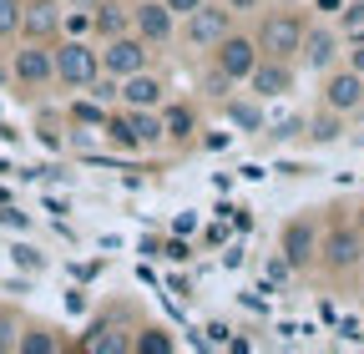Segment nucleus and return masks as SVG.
<instances>
[{"label":"nucleus","mask_w":364,"mask_h":354,"mask_svg":"<svg viewBox=\"0 0 364 354\" xmlns=\"http://www.w3.org/2000/svg\"><path fill=\"white\" fill-rule=\"evenodd\" d=\"M253 36H258V46L263 56H279V61H299V46H304V36H309V16L304 6H263L253 16Z\"/></svg>","instance_id":"f257e3e1"},{"label":"nucleus","mask_w":364,"mask_h":354,"mask_svg":"<svg viewBox=\"0 0 364 354\" xmlns=\"http://www.w3.org/2000/svg\"><path fill=\"white\" fill-rule=\"evenodd\" d=\"M51 56H56V86L71 97L102 76V41L97 36H56Z\"/></svg>","instance_id":"f03ea898"},{"label":"nucleus","mask_w":364,"mask_h":354,"mask_svg":"<svg viewBox=\"0 0 364 354\" xmlns=\"http://www.w3.org/2000/svg\"><path fill=\"white\" fill-rule=\"evenodd\" d=\"M233 26H238V11H228V0H203L198 11H188V16L177 21V46L208 56Z\"/></svg>","instance_id":"7ed1b4c3"},{"label":"nucleus","mask_w":364,"mask_h":354,"mask_svg":"<svg viewBox=\"0 0 364 354\" xmlns=\"http://www.w3.org/2000/svg\"><path fill=\"white\" fill-rule=\"evenodd\" d=\"M329 279H349L364 269V228L359 223H329L324 238H318V263Z\"/></svg>","instance_id":"20e7f679"},{"label":"nucleus","mask_w":364,"mask_h":354,"mask_svg":"<svg viewBox=\"0 0 364 354\" xmlns=\"http://www.w3.org/2000/svg\"><path fill=\"white\" fill-rule=\"evenodd\" d=\"M11 86L26 97H41L56 86V56H51V41H21L11 51Z\"/></svg>","instance_id":"39448f33"},{"label":"nucleus","mask_w":364,"mask_h":354,"mask_svg":"<svg viewBox=\"0 0 364 354\" xmlns=\"http://www.w3.org/2000/svg\"><path fill=\"white\" fill-rule=\"evenodd\" d=\"M208 61L223 71V76H233L238 86L253 76V66L263 61V46H258V36H253V26L243 31V26H233V31H228L223 41H218V46L208 51Z\"/></svg>","instance_id":"423d86ee"},{"label":"nucleus","mask_w":364,"mask_h":354,"mask_svg":"<svg viewBox=\"0 0 364 354\" xmlns=\"http://www.w3.org/2000/svg\"><path fill=\"white\" fill-rule=\"evenodd\" d=\"M318 238H324V228H318L314 213H294L289 223L279 228V253L294 263V274H304V269L318 263Z\"/></svg>","instance_id":"0eeeda50"},{"label":"nucleus","mask_w":364,"mask_h":354,"mask_svg":"<svg viewBox=\"0 0 364 354\" xmlns=\"http://www.w3.org/2000/svg\"><path fill=\"white\" fill-rule=\"evenodd\" d=\"M177 11L167 6V0H132V31L147 41L152 51H167L177 46Z\"/></svg>","instance_id":"6e6552de"},{"label":"nucleus","mask_w":364,"mask_h":354,"mask_svg":"<svg viewBox=\"0 0 364 354\" xmlns=\"http://www.w3.org/2000/svg\"><path fill=\"white\" fill-rule=\"evenodd\" d=\"M339 56H344V36H339V26L309 21V36H304V46H299V71L324 76V71L339 66Z\"/></svg>","instance_id":"1a4fd4ad"},{"label":"nucleus","mask_w":364,"mask_h":354,"mask_svg":"<svg viewBox=\"0 0 364 354\" xmlns=\"http://www.w3.org/2000/svg\"><path fill=\"white\" fill-rule=\"evenodd\" d=\"M152 66V46L136 31H122V36H112V41H102V71L107 76H136V71H147Z\"/></svg>","instance_id":"9d476101"},{"label":"nucleus","mask_w":364,"mask_h":354,"mask_svg":"<svg viewBox=\"0 0 364 354\" xmlns=\"http://www.w3.org/2000/svg\"><path fill=\"white\" fill-rule=\"evenodd\" d=\"M318 81H324V86H318V107H329V112H339V117H354V112L364 107V71L334 66V71H324Z\"/></svg>","instance_id":"9b49d317"},{"label":"nucleus","mask_w":364,"mask_h":354,"mask_svg":"<svg viewBox=\"0 0 364 354\" xmlns=\"http://www.w3.org/2000/svg\"><path fill=\"white\" fill-rule=\"evenodd\" d=\"M253 97H263V102H284V97H294V86H299V61H279V56H263L258 66H253V76L243 81Z\"/></svg>","instance_id":"f8f14e48"},{"label":"nucleus","mask_w":364,"mask_h":354,"mask_svg":"<svg viewBox=\"0 0 364 354\" xmlns=\"http://www.w3.org/2000/svg\"><path fill=\"white\" fill-rule=\"evenodd\" d=\"M66 31V0H21V41H56Z\"/></svg>","instance_id":"ddd939ff"},{"label":"nucleus","mask_w":364,"mask_h":354,"mask_svg":"<svg viewBox=\"0 0 364 354\" xmlns=\"http://www.w3.org/2000/svg\"><path fill=\"white\" fill-rule=\"evenodd\" d=\"M132 339H136V324H127V319H97L76 339V349L81 354H132Z\"/></svg>","instance_id":"4468645a"},{"label":"nucleus","mask_w":364,"mask_h":354,"mask_svg":"<svg viewBox=\"0 0 364 354\" xmlns=\"http://www.w3.org/2000/svg\"><path fill=\"white\" fill-rule=\"evenodd\" d=\"M117 107H147V112H162V107H167V81H162L152 66L136 71V76H122Z\"/></svg>","instance_id":"2eb2a0df"},{"label":"nucleus","mask_w":364,"mask_h":354,"mask_svg":"<svg viewBox=\"0 0 364 354\" xmlns=\"http://www.w3.org/2000/svg\"><path fill=\"white\" fill-rule=\"evenodd\" d=\"M263 107H268L263 97H253L248 86H238V92H233V97L223 102V117L233 122L238 132H248V137H258V132H268V112H263Z\"/></svg>","instance_id":"dca6fc26"},{"label":"nucleus","mask_w":364,"mask_h":354,"mask_svg":"<svg viewBox=\"0 0 364 354\" xmlns=\"http://www.w3.org/2000/svg\"><path fill=\"white\" fill-rule=\"evenodd\" d=\"M122 31H132V0H97V6H91V36L112 41Z\"/></svg>","instance_id":"f3484780"},{"label":"nucleus","mask_w":364,"mask_h":354,"mask_svg":"<svg viewBox=\"0 0 364 354\" xmlns=\"http://www.w3.org/2000/svg\"><path fill=\"white\" fill-rule=\"evenodd\" d=\"M162 127H167V142H172V147H193V142H198V107L167 97V107H162Z\"/></svg>","instance_id":"a211bd4d"},{"label":"nucleus","mask_w":364,"mask_h":354,"mask_svg":"<svg viewBox=\"0 0 364 354\" xmlns=\"http://www.w3.org/2000/svg\"><path fill=\"white\" fill-rule=\"evenodd\" d=\"M122 117H127V127H132V137L142 142V152H152V147H167V127H162V112H147V107H117Z\"/></svg>","instance_id":"6ab92c4d"},{"label":"nucleus","mask_w":364,"mask_h":354,"mask_svg":"<svg viewBox=\"0 0 364 354\" xmlns=\"http://www.w3.org/2000/svg\"><path fill=\"white\" fill-rule=\"evenodd\" d=\"M66 349V334L56 324H46V319H26L21 324V344L16 354H61Z\"/></svg>","instance_id":"aec40b11"},{"label":"nucleus","mask_w":364,"mask_h":354,"mask_svg":"<svg viewBox=\"0 0 364 354\" xmlns=\"http://www.w3.org/2000/svg\"><path fill=\"white\" fill-rule=\"evenodd\" d=\"M233 92H238V81H233V76H223V71L208 61V66H203V81H198V102H208V107H223V102L233 97Z\"/></svg>","instance_id":"412c9836"},{"label":"nucleus","mask_w":364,"mask_h":354,"mask_svg":"<svg viewBox=\"0 0 364 354\" xmlns=\"http://www.w3.org/2000/svg\"><path fill=\"white\" fill-rule=\"evenodd\" d=\"M172 334L167 329H152V324H136V339H132V354H172Z\"/></svg>","instance_id":"4be33fe9"},{"label":"nucleus","mask_w":364,"mask_h":354,"mask_svg":"<svg viewBox=\"0 0 364 354\" xmlns=\"http://www.w3.org/2000/svg\"><path fill=\"white\" fill-rule=\"evenodd\" d=\"M21 314H16V309H6V304H0V354H16V344H21Z\"/></svg>","instance_id":"5701e85b"},{"label":"nucleus","mask_w":364,"mask_h":354,"mask_svg":"<svg viewBox=\"0 0 364 354\" xmlns=\"http://www.w3.org/2000/svg\"><path fill=\"white\" fill-rule=\"evenodd\" d=\"M339 122H344V117L324 107V117H314V122H309V142H339V132H344Z\"/></svg>","instance_id":"b1692460"},{"label":"nucleus","mask_w":364,"mask_h":354,"mask_svg":"<svg viewBox=\"0 0 364 354\" xmlns=\"http://www.w3.org/2000/svg\"><path fill=\"white\" fill-rule=\"evenodd\" d=\"M21 41V0H0V46Z\"/></svg>","instance_id":"393cba45"},{"label":"nucleus","mask_w":364,"mask_h":354,"mask_svg":"<svg viewBox=\"0 0 364 354\" xmlns=\"http://www.w3.org/2000/svg\"><path fill=\"white\" fill-rule=\"evenodd\" d=\"M359 26H364V0H349V6L339 11V31H349V36H354Z\"/></svg>","instance_id":"a878e982"},{"label":"nucleus","mask_w":364,"mask_h":354,"mask_svg":"<svg viewBox=\"0 0 364 354\" xmlns=\"http://www.w3.org/2000/svg\"><path fill=\"white\" fill-rule=\"evenodd\" d=\"M263 6H273V0H228V11H238V16H258Z\"/></svg>","instance_id":"bb28decb"},{"label":"nucleus","mask_w":364,"mask_h":354,"mask_svg":"<svg viewBox=\"0 0 364 354\" xmlns=\"http://www.w3.org/2000/svg\"><path fill=\"white\" fill-rule=\"evenodd\" d=\"M16 263H26V269H46V258L36 248H16Z\"/></svg>","instance_id":"cd10ccee"},{"label":"nucleus","mask_w":364,"mask_h":354,"mask_svg":"<svg viewBox=\"0 0 364 354\" xmlns=\"http://www.w3.org/2000/svg\"><path fill=\"white\" fill-rule=\"evenodd\" d=\"M349 66L364 71V41H349Z\"/></svg>","instance_id":"c85d7f7f"},{"label":"nucleus","mask_w":364,"mask_h":354,"mask_svg":"<svg viewBox=\"0 0 364 354\" xmlns=\"http://www.w3.org/2000/svg\"><path fill=\"white\" fill-rule=\"evenodd\" d=\"M167 6H172L177 16H188V11H198V6H203V0H167Z\"/></svg>","instance_id":"c756f323"},{"label":"nucleus","mask_w":364,"mask_h":354,"mask_svg":"<svg viewBox=\"0 0 364 354\" xmlns=\"http://www.w3.org/2000/svg\"><path fill=\"white\" fill-rule=\"evenodd\" d=\"M66 6H71V11H91V6H97V0H66Z\"/></svg>","instance_id":"7c9ffc66"},{"label":"nucleus","mask_w":364,"mask_h":354,"mask_svg":"<svg viewBox=\"0 0 364 354\" xmlns=\"http://www.w3.org/2000/svg\"><path fill=\"white\" fill-rule=\"evenodd\" d=\"M0 81H11V66H0Z\"/></svg>","instance_id":"2f4dec72"},{"label":"nucleus","mask_w":364,"mask_h":354,"mask_svg":"<svg viewBox=\"0 0 364 354\" xmlns=\"http://www.w3.org/2000/svg\"><path fill=\"white\" fill-rule=\"evenodd\" d=\"M354 223H359V228H364V208H359V218H354Z\"/></svg>","instance_id":"473e14b6"},{"label":"nucleus","mask_w":364,"mask_h":354,"mask_svg":"<svg viewBox=\"0 0 364 354\" xmlns=\"http://www.w3.org/2000/svg\"><path fill=\"white\" fill-rule=\"evenodd\" d=\"M359 304H364V289H359Z\"/></svg>","instance_id":"72a5a7b5"}]
</instances>
